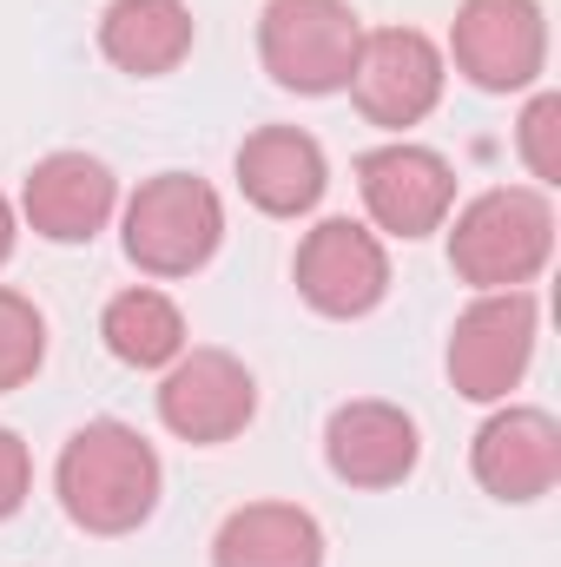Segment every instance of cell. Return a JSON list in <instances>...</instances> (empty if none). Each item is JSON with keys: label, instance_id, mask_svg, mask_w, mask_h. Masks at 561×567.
Segmentation results:
<instances>
[{"label": "cell", "instance_id": "obj_17", "mask_svg": "<svg viewBox=\"0 0 561 567\" xmlns=\"http://www.w3.org/2000/svg\"><path fill=\"white\" fill-rule=\"evenodd\" d=\"M100 343L126 370H165V363H178V350L192 337H185V310L159 284H126L100 310Z\"/></svg>", "mask_w": 561, "mask_h": 567}, {"label": "cell", "instance_id": "obj_9", "mask_svg": "<svg viewBox=\"0 0 561 567\" xmlns=\"http://www.w3.org/2000/svg\"><path fill=\"white\" fill-rule=\"evenodd\" d=\"M290 278H297V297L317 317L357 323V317H370L390 297V251L357 218H317L304 231L297 258H290Z\"/></svg>", "mask_w": 561, "mask_h": 567}, {"label": "cell", "instance_id": "obj_12", "mask_svg": "<svg viewBox=\"0 0 561 567\" xmlns=\"http://www.w3.org/2000/svg\"><path fill=\"white\" fill-rule=\"evenodd\" d=\"M120 212V178L93 152H47L20 185V218L47 245H93Z\"/></svg>", "mask_w": 561, "mask_h": 567}, {"label": "cell", "instance_id": "obj_11", "mask_svg": "<svg viewBox=\"0 0 561 567\" xmlns=\"http://www.w3.org/2000/svg\"><path fill=\"white\" fill-rule=\"evenodd\" d=\"M324 462L344 488H404L422 462V429L404 403L384 396H350L324 423Z\"/></svg>", "mask_w": 561, "mask_h": 567}, {"label": "cell", "instance_id": "obj_1", "mask_svg": "<svg viewBox=\"0 0 561 567\" xmlns=\"http://www.w3.org/2000/svg\"><path fill=\"white\" fill-rule=\"evenodd\" d=\"M53 495H60V508L80 535L120 542V535H140L159 515L165 462L133 423L93 416V423H80L67 435V449L53 462Z\"/></svg>", "mask_w": 561, "mask_h": 567}, {"label": "cell", "instance_id": "obj_4", "mask_svg": "<svg viewBox=\"0 0 561 567\" xmlns=\"http://www.w3.org/2000/svg\"><path fill=\"white\" fill-rule=\"evenodd\" d=\"M364 47V20L350 0H265L258 13V60L272 86L297 100H330L350 86Z\"/></svg>", "mask_w": 561, "mask_h": 567}, {"label": "cell", "instance_id": "obj_21", "mask_svg": "<svg viewBox=\"0 0 561 567\" xmlns=\"http://www.w3.org/2000/svg\"><path fill=\"white\" fill-rule=\"evenodd\" d=\"M13 245H20V212H13V198L0 192V265L13 258Z\"/></svg>", "mask_w": 561, "mask_h": 567}, {"label": "cell", "instance_id": "obj_3", "mask_svg": "<svg viewBox=\"0 0 561 567\" xmlns=\"http://www.w3.org/2000/svg\"><path fill=\"white\" fill-rule=\"evenodd\" d=\"M120 245L145 278H192L225 245V198L198 172H152L120 212Z\"/></svg>", "mask_w": 561, "mask_h": 567}, {"label": "cell", "instance_id": "obj_8", "mask_svg": "<svg viewBox=\"0 0 561 567\" xmlns=\"http://www.w3.org/2000/svg\"><path fill=\"white\" fill-rule=\"evenodd\" d=\"M258 416V377L245 370V357L218 350V343H185L178 363H165L159 377V423L192 449H218L232 435H245Z\"/></svg>", "mask_w": 561, "mask_h": 567}, {"label": "cell", "instance_id": "obj_2", "mask_svg": "<svg viewBox=\"0 0 561 567\" xmlns=\"http://www.w3.org/2000/svg\"><path fill=\"white\" fill-rule=\"evenodd\" d=\"M555 258V205L542 185H489L449 212V271L469 290H529Z\"/></svg>", "mask_w": 561, "mask_h": 567}, {"label": "cell", "instance_id": "obj_18", "mask_svg": "<svg viewBox=\"0 0 561 567\" xmlns=\"http://www.w3.org/2000/svg\"><path fill=\"white\" fill-rule=\"evenodd\" d=\"M40 363H47V317L33 297L0 284V396L27 390L40 377Z\"/></svg>", "mask_w": 561, "mask_h": 567}, {"label": "cell", "instance_id": "obj_16", "mask_svg": "<svg viewBox=\"0 0 561 567\" xmlns=\"http://www.w3.org/2000/svg\"><path fill=\"white\" fill-rule=\"evenodd\" d=\"M212 567H324V522L297 502H245L218 522Z\"/></svg>", "mask_w": 561, "mask_h": 567}, {"label": "cell", "instance_id": "obj_5", "mask_svg": "<svg viewBox=\"0 0 561 567\" xmlns=\"http://www.w3.org/2000/svg\"><path fill=\"white\" fill-rule=\"evenodd\" d=\"M536 343H542V303L529 290H476L449 330L442 370H449L456 396L509 403V390L536 363Z\"/></svg>", "mask_w": 561, "mask_h": 567}, {"label": "cell", "instance_id": "obj_6", "mask_svg": "<svg viewBox=\"0 0 561 567\" xmlns=\"http://www.w3.org/2000/svg\"><path fill=\"white\" fill-rule=\"evenodd\" d=\"M442 86H449V60L422 27H364V47H357L344 93L370 126L404 140L410 126H422L442 106Z\"/></svg>", "mask_w": 561, "mask_h": 567}, {"label": "cell", "instance_id": "obj_7", "mask_svg": "<svg viewBox=\"0 0 561 567\" xmlns=\"http://www.w3.org/2000/svg\"><path fill=\"white\" fill-rule=\"evenodd\" d=\"M449 60L476 93H529L549 73L542 0H462L449 20Z\"/></svg>", "mask_w": 561, "mask_h": 567}, {"label": "cell", "instance_id": "obj_13", "mask_svg": "<svg viewBox=\"0 0 561 567\" xmlns=\"http://www.w3.org/2000/svg\"><path fill=\"white\" fill-rule=\"evenodd\" d=\"M469 475L496 502H542L561 482V423L536 403H502L469 442Z\"/></svg>", "mask_w": 561, "mask_h": 567}, {"label": "cell", "instance_id": "obj_20", "mask_svg": "<svg viewBox=\"0 0 561 567\" xmlns=\"http://www.w3.org/2000/svg\"><path fill=\"white\" fill-rule=\"evenodd\" d=\"M27 495H33V455H27V442L13 429L0 423V522H13L27 508Z\"/></svg>", "mask_w": 561, "mask_h": 567}, {"label": "cell", "instance_id": "obj_14", "mask_svg": "<svg viewBox=\"0 0 561 567\" xmlns=\"http://www.w3.org/2000/svg\"><path fill=\"white\" fill-rule=\"evenodd\" d=\"M330 185V158L304 126H258L238 145V192L265 212V218H304L317 212Z\"/></svg>", "mask_w": 561, "mask_h": 567}, {"label": "cell", "instance_id": "obj_19", "mask_svg": "<svg viewBox=\"0 0 561 567\" xmlns=\"http://www.w3.org/2000/svg\"><path fill=\"white\" fill-rule=\"evenodd\" d=\"M516 145H522V165L542 192L561 185V93H536L516 120Z\"/></svg>", "mask_w": 561, "mask_h": 567}, {"label": "cell", "instance_id": "obj_10", "mask_svg": "<svg viewBox=\"0 0 561 567\" xmlns=\"http://www.w3.org/2000/svg\"><path fill=\"white\" fill-rule=\"evenodd\" d=\"M357 192L377 238H429L456 212V165L417 140H384L357 158Z\"/></svg>", "mask_w": 561, "mask_h": 567}, {"label": "cell", "instance_id": "obj_15", "mask_svg": "<svg viewBox=\"0 0 561 567\" xmlns=\"http://www.w3.org/2000/svg\"><path fill=\"white\" fill-rule=\"evenodd\" d=\"M192 47H198V20L185 0H113L100 13V53L133 80L178 73Z\"/></svg>", "mask_w": 561, "mask_h": 567}]
</instances>
